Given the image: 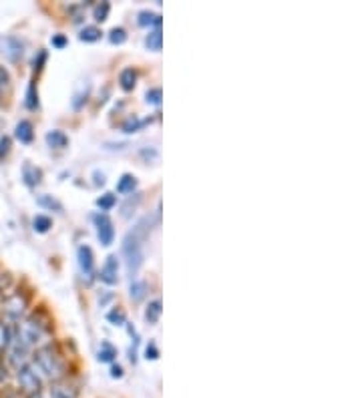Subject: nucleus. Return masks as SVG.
I'll list each match as a JSON object with an SVG mask.
<instances>
[{"instance_id":"1","label":"nucleus","mask_w":362,"mask_h":398,"mask_svg":"<svg viewBox=\"0 0 362 398\" xmlns=\"http://www.w3.org/2000/svg\"><path fill=\"white\" fill-rule=\"evenodd\" d=\"M149 234L151 219L149 217H143L123 238V258H125V264H127V270H129L131 276L143 266V260H145V242L149 240Z\"/></svg>"},{"instance_id":"2","label":"nucleus","mask_w":362,"mask_h":398,"mask_svg":"<svg viewBox=\"0 0 362 398\" xmlns=\"http://www.w3.org/2000/svg\"><path fill=\"white\" fill-rule=\"evenodd\" d=\"M30 368L45 380H59L60 376L64 374V364L60 360V356L57 354V350L53 346H40L34 354V360L30 362Z\"/></svg>"},{"instance_id":"3","label":"nucleus","mask_w":362,"mask_h":398,"mask_svg":"<svg viewBox=\"0 0 362 398\" xmlns=\"http://www.w3.org/2000/svg\"><path fill=\"white\" fill-rule=\"evenodd\" d=\"M14 332V336L19 338L23 344H27L30 350L34 348V346H38L45 338H47V330H45V326L34 318V316H30L27 320H23V322H19V326H16V330H12Z\"/></svg>"},{"instance_id":"4","label":"nucleus","mask_w":362,"mask_h":398,"mask_svg":"<svg viewBox=\"0 0 362 398\" xmlns=\"http://www.w3.org/2000/svg\"><path fill=\"white\" fill-rule=\"evenodd\" d=\"M0 55L10 62L21 61L23 55H25V42L19 36H12V34L0 36Z\"/></svg>"},{"instance_id":"5","label":"nucleus","mask_w":362,"mask_h":398,"mask_svg":"<svg viewBox=\"0 0 362 398\" xmlns=\"http://www.w3.org/2000/svg\"><path fill=\"white\" fill-rule=\"evenodd\" d=\"M27 310V300L21 296V294H12L4 300L2 304V314L6 316V320L10 322H21L23 314Z\"/></svg>"},{"instance_id":"6","label":"nucleus","mask_w":362,"mask_h":398,"mask_svg":"<svg viewBox=\"0 0 362 398\" xmlns=\"http://www.w3.org/2000/svg\"><path fill=\"white\" fill-rule=\"evenodd\" d=\"M16 378H19V384L21 388H25L30 395H36L43 386V378L30 368V364H25L16 370Z\"/></svg>"},{"instance_id":"7","label":"nucleus","mask_w":362,"mask_h":398,"mask_svg":"<svg viewBox=\"0 0 362 398\" xmlns=\"http://www.w3.org/2000/svg\"><path fill=\"white\" fill-rule=\"evenodd\" d=\"M95 225H97V236H99V242L103 245L113 244V238H115V229H113V221L109 219L107 214H97L93 217Z\"/></svg>"},{"instance_id":"8","label":"nucleus","mask_w":362,"mask_h":398,"mask_svg":"<svg viewBox=\"0 0 362 398\" xmlns=\"http://www.w3.org/2000/svg\"><path fill=\"white\" fill-rule=\"evenodd\" d=\"M101 279L109 286H115L119 282V262L117 256H109L105 266L101 268Z\"/></svg>"},{"instance_id":"9","label":"nucleus","mask_w":362,"mask_h":398,"mask_svg":"<svg viewBox=\"0 0 362 398\" xmlns=\"http://www.w3.org/2000/svg\"><path fill=\"white\" fill-rule=\"evenodd\" d=\"M77 258H79V268H81V272H83L85 276H90V274H93L95 262H93V251H90L89 245H81V247L77 249Z\"/></svg>"},{"instance_id":"10","label":"nucleus","mask_w":362,"mask_h":398,"mask_svg":"<svg viewBox=\"0 0 362 398\" xmlns=\"http://www.w3.org/2000/svg\"><path fill=\"white\" fill-rule=\"evenodd\" d=\"M45 139H47V145L53 147V149H62V147L69 145V137L62 131H49Z\"/></svg>"},{"instance_id":"11","label":"nucleus","mask_w":362,"mask_h":398,"mask_svg":"<svg viewBox=\"0 0 362 398\" xmlns=\"http://www.w3.org/2000/svg\"><path fill=\"white\" fill-rule=\"evenodd\" d=\"M145 45H147V49L149 51H161V45H163V34H161V27H155L153 31L147 34V38H145Z\"/></svg>"},{"instance_id":"12","label":"nucleus","mask_w":362,"mask_h":398,"mask_svg":"<svg viewBox=\"0 0 362 398\" xmlns=\"http://www.w3.org/2000/svg\"><path fill=\"white\" fill-rule=\"evenodd\" d=\"M14 135H16V139H19L21 143H30V141H32V123L30 121L19 123Z\"/></svg>"},{"instance_id":"13","label":"nucleus","mask_w":362,"mask_h":398,"mask_svg":"<svg viewBox=\"0 0 362 398\" xmlns=\"http://www.w3.org/2000/svg\"><path fill=\"white\" fill-rule=\"evenodd\" d=\"M23 179H25V184L27 185H36L40 182V169H36L34 165H30V163H25V167H23Z\"/></svg>"},{"instance_id":"14","label":"nucleus","mask_w":362,"mask_h":398,"mask_svg":"<svg viewBox=\"0 0 362 398\" xmlns=\"http://www.w3.org/2000/svg\"><path fill=\"white\" fill-rule=\"evenodd\" d=\"M115 356H117V350H115V346H113V344H109V342H101L97 358H99L101 362H111Z\"/></svg>"},{"instance_id":"15","label":"nucleus","mask_w":362,"mask_h":398,"mask_svg":"<svg viewBox=\"0 0 362 398\" xmlns=\"http://www.w3.org/2000/svg\"><path fill=\"white\" fill-rule=\"evenodd\" d=\"M38 206L40 208H45V210H51V212H62V203H60L59 199H55L53 195H38Z\"/></svg>"},{"instance_id":"16","label":"nucleus","mask_w":362,"mask_h":398,"mask_svg":"<svg viewBox=\"0 0 362 398\" xmlns=\"http://www.w3.org/2000/svg\"><path fill=\"white\" fill-rule=\"evenodd\" d=\"M159 318H161V300H153V302H149L147 310H145V320L149 324H157Z\"/></svg>"},{"instance_id":"17","label":"nucleus","mask_w":362,"mask_h":398,"mask_svg":"<svg viewBox=\"0 0 362 398\" xmlns=\"http://www.w3.org/2000/svg\"><path fill=\"white\" fill-rule=\"evenodd\" d=\"M135 81H137V75H135L133 69H125V71L119 75V83L125 91H131V89L135 87Z\"/></svg>"},{"instance_id":"18","label":"nucleus","mask_w":362,"mask_h":398,"mask_svg":"<svg viewBox=\"0 0 362 398\" xmlns=\"http://www.w3.org/2000/svg\"><path fill=\"white\" fill-rule=\"evenodd\" d=\"M139 25L141 27H149V25L161 27V16L155 12H149V10H143V12H139Z\"/></svg>"},{"instance_id":"19","label":"nucleus","mask_w":362,"mask_h":398,"mask_svg":"<svg viewBox=\"0 0 362 398\" xmlns=\"http://www.w3.org/2000/svg\"><path fill=\"white\" fill-rule=\"evenodd\" d=\"M137 187V179L133 177V175H123L119 179V184H117V191L119 193H133V189Z\"/></svg>"},{"instance_id":"20","label":"nucleus","mask_w":362,"mask_h":398,"mask_svg":"<svg viewBox=\"0 0 362 398\" xmlns=\"http://www.w3.org/2000/svg\"><path fill=\"white\" fill-rule=\"evenodd\" d=\"M145 292H147L145 282H133V284H131V288H129V296H131V300H133V302H139V300L145 296Z\"/></svg>"},{"instance_id":"21","label":"nucleus","mask_w":362,"mask_h":398,"mask_svg":"<svg viewBox=\"0 0 362 398\" xmlns=\"http://www.w3.org/2000/svg\"><path fill=\"white\" fill-rule=\"evenodd\" d=\"M32 225H34V232H38V234H47V232L51 229L53 221H51V217H47V215H36V217H34V221H32Z\"/></svg>"},{"instance_id":"22","label":"nucleus","mask_w":362,"mask_h":398,"mask_svg":"<svg viewBox=\"0 0 362 398\" xmlns=\"http://www.w3.org/2000/svg\"><path fill=\"white\" fill-rule=\"evenodd\" d=\"M49 398H75V390H73L71 386L57 384V386H53V388H51Z\"/></svg>"},{"instance_id":"23","label":"nucleus","mask_w":362,"mask_h":398,"mask_svg":"<svg viewBox=\"0 0 362 398\" xmlns=\"http://www.w3.org/2000/svg\"><path fill=\"white\" fill-rule=\"evenodd\" d=\"M79 38L83 40V42H95V40H99L101 38V31L97 29V27H85L81 34H79Z\"/></svg>"},{"instance_id":"24","label":"nucleus","mask_w":362,"mask_h":398,"mask_svg":"<svg viewBox=\"0 0 362 398\" xmlns=\"http://www.w3.org/2000/svg\"><path fill=\"white\" fill-rule=\"evenodd\" d=\"M115 203H117V197H115L113 193H105V195H101V197L97 199V206H99L103 212H107V210L115 208Z\"/></svg>"},{"instance_id":"25","label":"nucleus","mask_w":362,"mask_h":398,"mask_svg":"<svg viewBox=\"0 0 362 398\" xmlns=\"http://www.w3.org/2000/svg\"><path fill=\"white\" fill-rule=\"evenodd\" d=\"M145 123L147 121H141V119H137V117H129L127 121L121 125V129H123L125 133H135V131H139Z\"/></svg>"},{"instance_id":"26","label":"nucleus","mask_w":362,"mask_h":398,"mask_svg":"<svg viewBox=\"0 0 362 398\" xmlns=\"http://www.w3.org/2000/svg\"><path fill=\"white\" fill-rule=\"evenodd\" d=\"M109 10H111L109 2H101V4H97V6H95V12H93V14H95V21H99V23L107 21Z\"/></svg>"},{"instance_id":"27","label":"nucleus","mask_w":362,"mask_h":398,"mask_svg":"<svg viewBox=\"0 0 362 398\" xmlns=\"http://www.w3.org/2000/svg\"><path fill=\"white\" fill-rule=\"evenodd\" d=\"M81 89L83 91H77L75 92V97H73V109H81V105L87 101V97H89V85H81Z\"/></svg>"},{"instance_id":"28","label":"nucleus","mask_w":362,"mask_h":398,"mask_svg":"<svg viewBox=\"0 0 362 398\" xmlns=\"http://www.w3.org/2000/svg\"><path fill=\"white\" fill-rule=\"evenodd\" d=\"M109 40L113 45H123L127 40V32H125V29H113V31L109 32Z\"/></svg>"},{"instance_id":"29","label":"nucleus","mask_w":362,"mask_h":398,"mask_svg":"<svg viewBox=\"0 0 362 398\" xmlns=\"http://www.w3.org/2000/svg\"><path fill=\"white\" fill-rule=\"evenodd\" d=\"M107 320H109L111 324H115V326H123V324H125V314H123L121 310H113V312L107 314Z\"/></svg>"},{"instance_id":"30","label":"nucleus","mask_w":362,"mask_h":398,"mask_svg":"<svg viewBox=\"0 0 362 398\" xmlns=\"http://www.w3.org/2000/svg\"><path fill=\"white\" fill-rule=\"evenodd\" d=\"M145 99H147V103H151V105H159L161 103V89H149L147 91V95H145Z\"/></svg>"},{"instance_id":"31","label":"nucleus","mask_w":362,"mask_h":398,"mask_svg":"<svg viewBox=\"0 0 362 398\" xmlns=\"http://www.w3.org/2000/svg\"><path fill=\"white\" fill-rule=\"evenodd\" d=\"M36 105H38V101H36V97H34V85H30L29 95H27V107H29V109H34Z\"/></svg>"},{"instance_id":"32","label":"nucleus","mask_w":362,"mask_h":398,"mask_svg":"<svg viewBox=\"0 0 362 398\" xmlns=\"http://www.w3.org/2000/svg\"><path fill=\"white\" fill-rule=\"evenodd\" d=\"M10 151V139L8 137H2L0 139V159Z\"/></svg>"},{"instance_id":"33","label":"nucleus","mask_w":362,"mask_h":398,"mask_svg":"<svg viewBox=\"0 0 362 398\" xmlns=\"http://www.w3.org/2000/svg\"><path fill=\"white\" fill-rule=\"evenodd\" d=\"M145 354H147V358H151V360H157V356H159V352H157V348H155V344H149V346H147V350H145Z\"/></svg>"},{"instance_id":"34","label":"nucleus","mask_w":362,"mask_h":398,"mask_svg":"<svg viewBox=\"0 0 362 398\" xmlns=\"http://www.w3.org/2000/svg\"><path fill=\"white\" fill-rule=\"evenodd\" d=\"M10 81V75H8V71L4 69V66H0V87L2 85H6Z\"/></svg>"},{"instance_id":"35","label":"nucleus","mask_w":362,"mask_h":398,"mask_svg":"<svg viewBox=\"0 0 362 398\" xmlns=\"http://www.w3.org/2000/svg\"><path fill=\"white\" fill-rule=\"evenodd\" d=\"M51 42H53V45H55V47H64V42H67V40H64V36H53V40H51Z\"/></svg>"},{"instance_id":"36","label":"nucleus","mask_w":362,"mask_h":398,"mask_svg":"<svg viewBox=\"0 0 362 398\" xmlns=\"http://www.w3.org/2000/svg\"><path fill=\"white\" fill-rule=\"evenodd\" d=\"M111 376H113V378H121V376H123V370H121V366H113V370H111Z\"/></svg>"}]
</instances>
